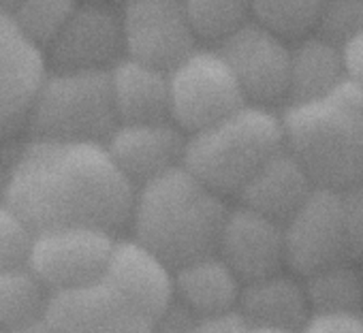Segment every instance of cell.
<instances>
[{
	"label": "cell",
	"instance_id": "6da1fadb",
	"mask_svg": "<svg viewBox=\"0 0 363 333\" xmlns=\"http://www.w3.org/2000/svg\"><path fill=\"white\" fill-rule=\"evenodd\" d=\"M135 186L103 143L33 139L7 166L5 203L35 233L90 227L116 235L130 220Z\"/></svg>",
	"mask_w": 363,
	"mask_h": 333
},
{
	"label": "cell",
	"instance_id": "7a4b0ae2",
	"mask_svg": "<svg viewBox=\"0 0 363 333\" xmlns=\"http://www.w3.org/2000/svg\"><path fill=\"white\" fill-rule=\"evenodd\" d=\"M227 212L220 195L177 164L135 188L128 222L135 242L177 269L216 254Z\"/></svg>",
	"mask_w": 363,
	"mask_h": 333
},
{
	"label": "cell",
	"instance_id": "3957f363",
	"mask_svg": "<svg viewBox=\"0 0 363 333\" xmlns=\"http://www.w3.org/2000/svg\"><path fill=\"white\" fill-rule=\"evenodd\" d=\"M280 126L284 149L316 188L340 193L363 184V98L352 86L286 105Z\"/></svg>",
	"mask_w": 363,
	"mask_h": 333
},
{
	"label": "cell",
	"instance_id": "277c9868",
	"mask_svg": "<svg viewBox=\"0 0 363 333\" xmlns=\"http://www.w3.org/2000/svg\"><path fill=\"white\" fill-rule=\"evenodd\" d=\"M284 149L280 115L244 105L186 139L182 166L216 195H240L261 166Z\"/></svg>",
	"mask_w": 363,
	"mask_h": 333
},
{
	"label": "cell",
	"instance_id": "5b68a950",
	"mask_svg": "<svg viewBox=\"0 0 363 333\" xmlns=\"http://www.w3.org/2000/svg\"><path fill=\"white\" fill-rule=\"evenodd\" d=\"M26 126L39 141L105 143L118 126L109 71H56L48 75Z\"/></svg>",
	"mask_w": 363,
	"mask_h": 333
},
{
	"label": "cell",
	"instance_id": "8992f818",
	"mask_svg": "<svg viewBox=\"0 0 363 333\" xmlns=\"http://www.w3.org/2000/svg\"><path fill=\"white\" fill-rule=\"evenodd\" d=\"M246 105L218 52L195 50L169 73V120L191 135L206 130Z\"/></svg>",
	"mask_w": 363,
	"mask_h": 333
},
{
	"label": "cell",
	"instance_id": "52a82bcc",
	"mask_svg": "<svg viewBox=\"0 0 363 333\" xmlns=\"http://www.w3.org/2000/svg\"><path fill=\"white\" fill-rule=\"evenodd\" d=\"M122 50L128 60L171 73L195 52V33L182 0H126Z\"/></svg>",
	"mask_w": 363,
	"mask_h": 333
},
{
	"label": "cell",
	"instance_id": "ba28073f",
	"mask_svg": "<svg viewBox=\"0 0 363 333\" xmlns=\"http://www.w3.org/2000/svg\"><path fill=\"white\" fill-rule=\"evenodd\" d=\"M116 239L90 227L41 231L35 235L28 269L52 295L94 284L105 273Z\"/></svg>",
	"mask_w": 363,
	"mask_h": 333
},
{
	"label": "cell",
	"instance_id": "9c48e42d",
	"mask_svg": "<svg viewBox=\"0 0 363 333\" xmlns=\"http://www.w3.org/2000/svg\"><path fill=\"white\" fill-rule=\"evenodd\" d=\"M282 233L284 265L299 278L348 261L337 191L314 188L303 205L282 225Z\"/></svg>",
	"mask_w": 363,
	"mask_h": 333
},
{
	"label": "cell",
	"instance_id": "30bf717a",
	"mask_svg": "<svg viewBox=\"0 0 363 333\" xmlns=\"http://www.w3.org/2000/svg\"><path fill=\"white\" fill-rule=\"evenodd\" d=\"M223 60L233 73L246 105L265 107L286 101L291 77V47L257 24H246L225 43Z\"/></svg>",
	"mask_w": 363,
	"mask_h": 333
},
{
	"label": "cell",
	"instance_id": "8fae6325",
	"mask_svg": "<svg viewBox=\"0 0 363 333\" xmlns=\"http://www.w3.org/2000/svg\"><path fill=\"white\" fill-rule=\"evenodd\" d=\"M43 50L33 43L9 13H0V141L26 124L43 79Z\"/></svg>",
	"mask_w": 363,
	"mask_h": 333
},
{
	"label": "cell",
	"instance_id": "7c38bea8",
	"mask_svg": "<svg viewBox=\"0 0 363 333\" xmlns=\"http://www.w3.org/2000/svg\"><path fill=\"white\" fill-rule=\"evenodd\" d=\"M56 71H107L122 50V18L107 0H82L48 45Z\"/></svg>",
	"mask_w": 363,
	"mask_h": 333
},
{
	"label": "cell",
	"instance_id": "4fadbf2b",
	"mask_svg": "<svg viewBox=\"0 0 363 333\" xmlns=\"http://www.w3.org/2000/svg\"><path fill=\"white\" fill-rule=\"evenodd\" d=\"M45 320L58 333H154V320L103 280L52 295Z\"/></svg>",
	"mask_w": 363,
	"mask_h": 333
},
{
	"label": "cell",
	"instance_id": "5bb4252c",
	"mask_svg": "<svg viewBox=\"0 0 363 333\" xmlns=\"http://www.w3.org/2000/svg\"><path fill=\"white\" fill-rule=\"evenodd\" d=\"M216 256L242 284L278 273L286 267L282 225L255 210L238 205L227 212Z\"/></svg>",
	"mask_w": 363,
	"mask_h": 333
},
{
	"label": "cell",
	"instance_id": "9a60e30c",
	"mask_svg": "<svg viewBox=\"0 0 363 333\" xmlns=\"http://www.w3.org/2000/svg\"><path fill=\"white\" fill-rule=\"evenodd\" d=\"M103 145L122 176L139 188L182 164L186 139L171 122L118 124Z\"/></svg>",
	"mask_w": 363,
	"mask_h": 333
},
{
	"label": "cell",
	"instance_id": "2e32d148",
	"mask_svg": "<svg viewBox=\"0 0 363 333\" xmlns=\"http://www.w3.org/2000/svg\"><path fill=\"white\" fill-rule=\"evenodd\" d=\"M101 280L152 320L175 299L173 269L135 239H116Z\"/></svg>",
	"mask_w": 363,
	"mask_h": 333
},
{
	"label": "cell",
	"instance_id": "e0dca14e",
	"mask_svg": "<svg viewBox=\"0 0 363 333\" xmlns=\"http://www.w3.org/2000/svg\"><path fill=\"white\" fill-rule=\"evenodd\" d=\"M314 188L316 186L301 169V164L286 149H280L255 174L238 197L240 205L284 225Z\"/></svg>",
	"mask_w": 363,
	"mask_h": 333
},
{
	"label": "cell",
	"instance_id": "ac0fdd59",
	"mask_svg": "<svg viewBox=\"0 0 363 333\" xmlns=\"http://www.w3.org/2000/svg\"><path fill=\"white\" fill-rule=\"evenodd\" d=\"M238 310L252 327H278L297 333L312 316L303 280L284 269L242 284Z\"/></svg>",
	"mask_w": 363,
	"mask_h": 333
},
{
	"label": "cell",
	"instance_id": "d6986e66",
	"mask_svg": "<svg viewBox=\"0 0 363 333\" xmlns=\"http://www.w3.org/2000/svg\"><path fill=\"white\" fill-rule=\"evenodd\" d=\"M118 124H158L169 120V75L135 60H118L109 71Z\"/></svg>",
	"mask_w": 363,
	"mask_h": 333
},
{
	"label": "cell",
	"instance_id": "ffe728a7",
	"mask_svg": "<svg viewBox=\"0 0 363 333\" xmlns=\"http://www.w3.org/2000/svg\"><path fill=\"white\" fill-rule=\"evenodd\" d=\"M242 282L216 256H203L173 269V295L199 318L238 307Z\"/></svg>",
	"mask_w": 363,
	"mask_h": 333
},
{
	"label": "cell",
	"instance_id": "44dd1931",
	"mask_svg": "<svg viewBox=\"0 0 363 333\" xmlns=\"http://www.w3.org/2000/svg\"><path fill=\"white\" fill-rule=\"evenodd\" d=\"M346 84L342 50L318 39L306 37L291 47V77L289 96L291 103H310L327 98Z\"/></svg>",
	"mask_w": 363,
	"mask_h": 333
},
{
	"label": "cell",
	"instance_id": "7402d4cb",
	"mask_svg": "<svg viewBox=\"0 0 363 333\" xmlns=\"http://www.w3.org/2000/svg\"><path fill=\"white\" fill-rule=\"evenodd\" d=\"M52 293L28 267L0 271V329L18 333L45 318Z\"/></svg>",
	"mask_w": 363,
	"mask_h": 333
},
{
	"label": "cell",
	"instance_id": "603a6c76",
	"mask_svg": "<svg viewBox=\"0 0 363 333\" xmlns=\"http://www.w3.org/2000/svg\"><path fill=\"white\" fill-rule=\"evenodd\" d=\"M303 280L312 314H361L363 290L354 263H337L314 271Z\"/></svg>",
	"mask_w": 363,
	"mask_h": 333
},
{
	"label": "cell",
	"instance_id": "cb8c5ba5",
	"mask_svg": "<svg viewBox=\"0 0 363 333\" xmlns=\"http://www.w3.org/2000/svg\"><path fill=\"white\" fill-rule=\"evenodd\" d=\"M325 0H252L255 24L286 41L312 37Z\"/></svg>",
	"mask_w": 363,
	"mask_h": 333
},
{
	"label": "cell",
	"instance_id": "d4e9b609",
	"mask_svg": "<svg viewBox=\"0 0 363 333\" xmlns=\"http://www.w3.org/2000/svg\"><path fill=\"white\" fill-rule=\"evenodd\" d=\"M197 39L225 43L252 18V0H182Z\"/></svg>",
	"mask_w": 363,
	"mask_h": 333
},
{
	"label": "cell",
	"instance_id": "484cf974",
	"mask_svg": "<svg viewBox=\"0 0 363 333\" xmlns=\"http://www.w3.org/2000/svg\"><path fill=\"white\" fill-rule=\"evenodd\" d=\"M79 3L82 0H20L11 18L20 30L43 50L56 39Z\"/></svg>",
	"mask_w": 363,
	"mask_h": 333
},
{
	"label": "cell",
	"instance_id": "4316f807",
	"mask_svg": "<svg viewBox=\"0 0 363 333\" xmlns=\"http://www.w3.org/2000/svg\"><path fill=\"white\" fill-rule=\"evenodd\" d=\"M363 33V0H325L314 37L344 47Z\"/></svg>",
	"mask_w": 363,
	"mask_h": 333
},
{
	"label": "cell",
	"instance_id": "83f0119b",
	"mask_svg": "<svg viewBox=\"0 0 363 333\" xmlns=\"http://www.w3.org/2000/svg\"><path fill=\"white\" fill-rule=\"evenodd\" d=\"M30 225L7 203H0V271L28 267L35 244Z\"/></svg>",
	"mask_w": 363,
	"mask_h": 333
},
{
	"label": "cell",
	"instance_id": "f1b7e54d",
	"mask_svg": "<svg viewBox=\"0 0 363 333\" xmlns=\"http://www.w3.org/2000/svg\"><path fill=\"white\" fill-rule=\"evenodd\" d=\"M340 203L348 261L359 263L363 261V184L340 191Z\"/></svg>",
	"mask_w": 363,
	"mask_h": 333
},
{
	"label": "cell",
	"instance_id": "f546056e",
	"mask_svg": "<svg viewBox=\"0 0 363 333\" xmlns=\"http://www.w3.org/2000/svg\"><path fill=\"white\" fill-rule=\"evenodd\" d=\"M299 333H363L361 314H312Z\"/></svg>",
	"mask_w": 363,
	"mask_h": 333
},
{
	"label": "cell",
	"instance_id": "4dcf8cb0",
	"mask_svg": "<svg viewBox=\"0 0 363 333\" xmlns=\"http://www.w3.org/2000/svg\"><path fill=\"white\" fill-rule=\"evenodd\" d=\"M250 329L252 324L244 318V314L238 307H233L229 312L197 318L193 333H250Z\"/></svg>",
	"mask_w": 363,
	"mask_h": 333
},
{
	"label": "cell",
	"instance_id": "1f68e13d",
	"mask_svg": "<svg viewBox=\"0 0 363 333\" xmlns=\"http://www.w3.org/2000/svg\"><path fill=\"white\" fill-rule=\"evenodd\" d=\"M342 60H344L346 84L363 92V33L350 39L342 47Z\"/></svg>",
	"mask_w": 363,
	"mask_h": 333
},
{
	"label": "cell",
	"instance_id": "d6a6232c",
	"mask_svg": "<svg viewBox=\"0 0 363 333\" xmlns=\"http://www.w3.org/2000/svg\"><path fill=\"white\" fill-rule=\"evenodd\" d=\"M18 333H58L52 324H48V320L43 318L41 322H37V324H33V327H26V329H22V331H18Z\"/></svg>",
	"mask_w": 363,
	"mask_h": 333
},
{
	"label": "cell",
	"instance_id": "836d02e7",
	"mask_svg": "<svg viewBox=\"0 0 363 333\" xmlns=\"http://www.w3.org/2000/svg\"><path fill=\"white\" fill-rule=\"evenodd\" d=\"M250 333H297V331H289V329H278V327H252Z\"/></svg>",
	"mask_w": 363,
	"mask_h": 333
},
{
	"label": "cell",
	"instance_id": "e575fe53",
	"mask_svg": "<svg viewBox=\"0 0 363 333\" xmlns=\"http://www.w3.org/2000/svg\"><path fill=\"white\" fill-rule=\"evenodd\" d=\"M18 3H20V0H0V13H9L11 16V11L18 7Z\"/></svg>",
	"mask_w": 363,
	"mask_h": 333
},
{
	"label": "cell",
	"instance_id": "d590c367",
	"mask_svg": "<svg viewBox=\"0 0 363 333\" xmlns=\"http://www.w3.org/2000/svg\"><path fill=\"white\" fill-rule=\"evenodd\" d=\"M357 265V269H359V280H361V290H363V261H359V263H354Z\"/></svg>",
	"mask_w": 363,
	"mask_h": 333
},
{
	"label": "cell",
	"instance_id": "8d00e7d4",
	"mask_svg": "<svg viewBox=\"0 0 363 333\" xmlns=\"http://www.w3.org/2000/svg\"><path fill=\"white\" fill-rule=\"evenodd\" d=\"M348 86H350V84H348ZM354 90H357V88H354ZM357 92H359V96L363 98V92H361V90H357Z\"/></svg>",
	"mask_w": 363,
	"mask_h": 333
}]
</instances>
